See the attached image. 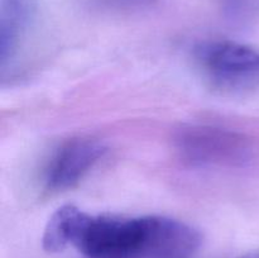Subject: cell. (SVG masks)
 I'll return each mask as SVG.
<instances>
[{"label":"cell","instance_id":"cell-1","mask_svg":"<svg viewBox=\"0 0 259 258\" xmlns=\"http://www.w3.org/2000/svg\"><path fill=\"white\" fill-rule=\"evenodd\" d=\"M181 158L192 166L239 168L254 157L252 142L244 134L211 125H187L175 136Z\"/></svg>","mask_w":259,"mask_h":258},{"label":"cell","instance_id":"cell-2","mask_svg":"<svg viewBox=\"0 0 259 258\" xmlns=\"http://www.w3.org/2000/svg\"><path fill=\"white\" fill-rule=\"evenodd\" d=\"M199 58L215 82L225 88H244L259 78V52L249 46L209 43L200 48Z\"/></svg>","mask_w":259,"mask_h":258},{"label":"cell","instance_id":"cell-3","mask_svg":"<svg viewBox=\"0 0 259 258\" xmlns=\"http://www.w3.org/2000/svg\"><path fill=\"white\" fill-rule=\"evenodd\" d=\"M101 142L90 138L72 139L63 144L51 161L46 184L52 191L71 189L105 156Z\"/></svg>","mask_w":259,"mask_h":258},{"label":"cell","instance_id":"cell-4","mask_svg":"<svg viewBox=\"0 0 259 258\" xmlns=\"http://www.w3.org/2000/svg\"><path fill=\"white\" fill-rule=\"evenodd\" d=\"M34 0L0 3V66L4 72L18 55L35 15Z\"/></svg>","mask_w":259,"mask_h":258},{"label":"cell","instance_id":"cell-5","mask_svg":"<svg viewBox=\"0 0 259 258\" xmlns=\"http://www.w3.org/2000/svg\"><path fill=\"white\" fill-rule=\"evenodd\" d=\"M77 210L73 205H63L53 212L43 233L42 242L46 252H62L71 244V233Z\"/></svg>","mask_w":259,"mask_h":258},{"label":"cell","instance_id":"cell-6","mask_svg":"<svg viewBox=\"0 0 259 258\" xmlns=\"http://www.w3.org/2000/svg\"><path fill=\"white\" fill-rule=\"evenodd\" d=\"M240 258H259V253H253V254H248V255H243Z\"/></svg>","mask_w":259,"mask_h":258}]
</instances>
